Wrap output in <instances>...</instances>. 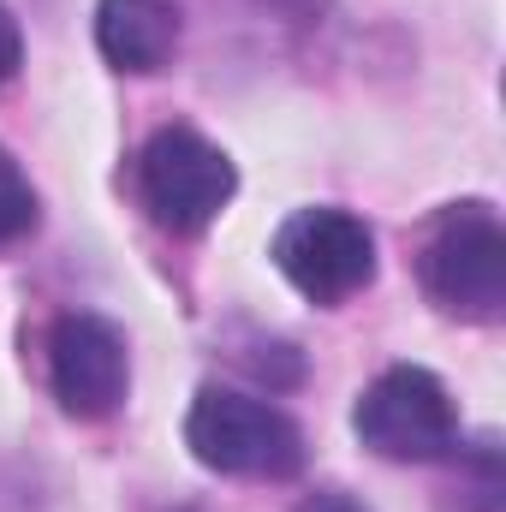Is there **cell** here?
Returning <instances> with one entry per match:
<instances>
[{
	"label": "cell",
	"mask_w": 506,
	"mask_h": 512,
	"mask_svg": "<svg viewBox=\"0 0 506 512\" xmlns=\"http://www.w3.org/2000/svg\"><path fill=\"white\" fill-rule=\"evenodd\" d=\"M185 447L197 465L221 477H256V483H286L304 471V429L251 393L233 387H203L185 411Z\"/></svg>",
	"instance_id": "cell-1"
},
{
	"label": "cell",
	"mask_w": 506,
	"mask_h": 512,
	"mask_svg": "<svg viewBox=\"0 0 506 512\" xmlns=\"http://www.w3.org/2000/svg\"><path fill=\"white\" fill-rule=\"evenodd\" d=\"M423 286L447 316L495 322L506 310V227L489 203H447L423 239Z\"/></svg>",
	"instance_id": "cell-2"
},
{
	"label": "cell",
	"mask_w": 506,
	"mask_h": 512,
	"mask_svg": "<svg viewBox=\"0 0 506 512\" xmlns=\"http://www.w3.org/2000/svg\"><path fill=\"white\" fill-rule=\"evenodd\" d=\"M239 191V167L203 131L161 126L137 155V197L161 233H203Z\"/></svg>",
	"instance_id": "cell-3"
},
{
	"label": "cell",
	"mask_w": 506,
	"mask_h": 512,
	"mask_svg": "<svg viewBox=\"0 0 506 512\" xmlns=\"http://www.w3.org/2000/svg\"><path fill=\"white\" fill-rule=\"evenodd\" d=\"M352 429L376 459H393V465H429L459 447L453 393L441 387V376H429L417 364L381 370L352 411Z\"/></svg>",
	"instance_id": "cell-4"
},
{
	"label": "cell",
	"mask_w": 506,
	"mask_h": 512,
	"mask_svg": "<svg viewBox=\"0 0 506 512\" xmlns=\"http://www.w3.org/2000/svg\"><path fill=\"white\" fill-rule=\"evenodd\" d=\"M274 268L310 304H346L376 280V233L346 209H298L274 233Z\"/></svg>",
	"instance_id": "cell-5"
},
{
	"label": "cell",
	"mask_w": 506,
	"mask_h": 512,
	"mask_svg": "<svg viewBox=\"0 0 506 512\" xmlns=\"http://www.w3.org/2000/svg\"><path fill=\"white\" fill-rule=\"evenodd\" d=\"M48 382H54V399L72 417H84V423L114 417L131 382L126 334L108 316H90V310L60 316L54 334H48Z\"/></svg>",
	"instance_id": "cell-6"
},
{
	"label": "cell",
	"mask_w": 506,
	"mask_h": 512,
	"mask_svg": "<svg viewBox=\"0 0 506 512\" xmlns=\"http://www.w3.org/2000/svg\"><path fill=\"white\" fill-rule=\"evenodd\" d=\"M96 42L108 66L120 72H161L179 48V6L173 0H102L96 6Z\"/></svg>",
	"instance_id": "cell-7"
},
{
	"label": "cell",
	"mask_w": 506,
	"mask_h": 512,
	"mask_svg": "<svg viewBox=\"0 0 506 512\" xmlns=\"http://www.w3.org/2000/svg\"><path fill=\"white\" fill-rule=\"evenodd\" d=\"M30 227H36V191L12 161V149H0V245H18Z\"/></svg>",
	"instance_id": "cell-8"
},
{
	"label": "cell",
	"mask_w": 506,
	"mask_h": 512,
	"mask_svg": "<svg viewBox=\"0 0 506 512\" xmlns=\"http://www.w3.org/2000/svg\"><path fill=\"white\" fill-rule=\"evenodd\" d=\"M18 60H24V36H18V18H12L6 0H0V84L18 72Z\"/></svg>",
	"instance_id": "cell-9"
},
{
	"label": "cell",
	"mask_w": 506,
	"mask_h": 512,
	"mask_svg": "<svg viewBox=\"0 0 506 512\" xmlns=\"http://www.w3.org/2000/svg\"><path fill=\"white\" fill-rule=\"evenodd\" d=\"M298 512H364V507H358L352 495H340V489H322V495H310Z\"/></svg>",
	"instance_id": "cell-10"
}]
</instances>
